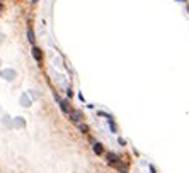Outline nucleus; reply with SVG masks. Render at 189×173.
Instances as JSON below:
<instances>
[{"mask_svg": "<svg viewBox=\"0 0 189 173\" xmlns=\"http://www.w3.org/2000/svg\"><path fill=\"white\" fill-rule=\"evenodd\" d=\"M55 99H56V102L58 104H60V109L63 110V112H65V114H68L70 110H72V107H70V104L68 102H67V100H63L62 97H60V95L58 94H55Z\"/></svg>", "mask_w": 189, "mask_h": 173, "instance_id": "obj_1", "label": "nucleus"}, {"mask_svg": "<svg viewBox=\"0 0 189 173\" xmlns=\"http://www.w3.org/2000/svg\"><path fill=\"white\" fill-rule=\"evenodd\" d=\"M70 117V121L74 122V124H79V122H82V114H80L79 110H75V109H72L68 112V114H67Z\"/></svg>", "mask_w": 189, "mask_h": 173, "instance_id": "obj_2", "label": "nucleus"}, {"mask_svg": "<svg viewBox=\"0 0 189 173\" xmlns=\"http://www.w3.org/2000/svg\"><path fill=\"white\" fill-rule=\"evenodd\" d=\"M0 76H4L5 80H14L16 78V71L14 70H4V71H0Z\"/></svg>", "mask_w": 189, "mask_h": 173, "instance_id": "obj_3", "label": "nucleus"}, {"mask_svg": "<svg viewBox=\"0 0 189 173\" xmlns=\"http://www.w3.org/2000/svg\"><path fill=\"white\" fill-rule=\"evenodd\" d=\"M32 56H34V59H36L38 63H43V53H41V49L39 48H32Z\"/></svg>", "mask_w": 189, "mask_h": 173, "instance_id": "obj_4", "label": "nucleus"}, {"mask_svg": "<svg viewBox=\"0 0 189 173\" xmlns=\"http://www.w3.org/2000/svg\"><path fill=\"white\" fill-rule=\"evenodd\" d=\"M106 158H107V163H109V165H114V163L121 161L119 156H118V154H114V153H106Z\"/></svg>", "mask_w": 189, "mask_h": 173, "instance_id": "obj_5", "label": "nucleus"}, {"mask_svg": "<svg viewBox=\"0 0 189 173\" xmlns=\"http://www.w3.org/2000/svg\"><path fill=\"white\" fill-rule=\"evenodd\" d=\"M112 166L118 170V172H121V173H128V165H123L121 161H118V163H114Z\"/></svg>", "mask_w": 189, "mask_h": 173, "instance_id": "obj_6", "label": "nucleus"}, {"mask_svg": "<svg viewBox=\"0 0 189 173\" xmlns=\"http://www.w3.org/2000/svg\"><path fill=\"white\" fill-rule=\"evenodd\" d=\"M94 153L95 154H104V148H102V144H99V143H94Z\"/></svg>", "mask_w": 189, "mask_h": 173, "instance_id": "obj_7", "label": "nucleus"}, {"mask_svg": "<svg viewBox=\"0 0 189 173\" xmlns=\"http://www.w3.org/2000/svg\"><path fill=\"white\" fill-rule=\"evenodd\" d=\"M27 37H29V41L34 44V31H32L31 26H27Z\"/></svg>", "mask_w": 189, "mask_h": 173, "instance_id": "obj_8", "label": "nucleus"}, {"mask_svg": "<svg viewBox=\"0 0 189 173\" xmlns=\"http://www.w3.org/2000/svg\"><path fill=\"white\" fill-rule=\"evenodd\" d=\"M77 126H79V129L82 132H85V134H87V132H89V127L85 126V124H82V122H79V124H77Z\"/></svg>", "mask_w": 189, "mask_h": 173, "instance_id": "obj_9", "label": "nucleus"}, {"mask_svg": "<svg viewBox=\"0 0 189 173\" xmlns=\"http://www.w3.org/2000/svg\"><path fill=\"white\" fill-rule=\"evenodd\" d=\"M150 173H155V168L153 166H150Z\"/></svg>", "mask_w": 189, "mask_h": 173, "instance_id": "obj_10", "label": "nucleus"}, {"mask_svg": "<svg viewBox=\"0 0 189 173\" xmlns=\"http://www.w3.org/2000/svg\"><path fill=\"white\" fill-rule=\"evenodd\" d=\"M2 9H4V5H2V4H0V10H2Z\"/></svg>", "mask_w": 189, "mask_h": 173, "instance_id": "obj_11", "label": "nucleus"}, {"mask_svg": "<svg viewBox=\"0 0 189 173\" xmlns=\"http://www.w3.org/2000/svg\"><path fill=\"white\" fill-rule=\"evenodd\" d=\"M32 2H38V0H32Z\"/></svg>", "mask_w": 189, "mask_h": 173, "instance_id": "obj_12", "label": "nucleus"}]
</instances>
